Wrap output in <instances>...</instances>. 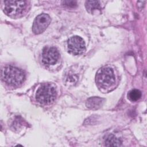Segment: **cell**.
Instances as JSON below:
<instances>
[{
    "label": "cell",
    "instance_id": "7",
    "mask_svg": "<svg viewBox=\"0 0 147 147\" xmlns=\"http://www.w3.org/2000/svg\"><path fill=\"white\" fill-rule=\"evenodd\" d=\"M59 58L58 50L53 47H47L42 50V61L47 65L55 64Z\"/></svg>",
    "mask_w": 147,
    "mask_h": 147
},
{
    "label": "cell",
    "instance_id": "2",
    "mask_svg": "<svg viewBox=\"0 0 147 147\" xmlns=\"http://www.w3.org/2000/svg\"><path fill=\"white\" fill-rule=\"evenodd\" d=\"M25 79V75L21 69L8 65L2 70V79L7 85L17 87L21 84Z\"/></svg>",
    "mask_w": 147,
    "mask_h": 147
},
{
    "label": "cell",
    "instance_id": "1",
    "mask_svg": "<svg viewBox=\"0 0 147 147\" xmlns=\"http://www.w3.org/2000/svg\"><path fill=\"white\" fill-rule=\"evenodd\" d=\"M96 84L102 91H109L113 89L116 83V77L113 68L103 67L100 68L95 75Z\"/></svg>",
    "mask_w": 147,
    "mask_h": 147
},
{
    "label": "cell",
    "instance_id": "11",
    "mask_svg": "<svg viewBox=\"0 0 147 147\" xmlns=\"http://www.w3.org/2000/svg\"><path fill=\"white\" fill-rule=\"evenodd\" d=\"M78 75L76 74L73 72V71H70L67 74H66L64 78L65 83H66V84H68L69 86H74L75 84H76L78 82Z\"/></svg>",
    "mask_w": 147,
    "mask_h": 147
},
{
    "label": "cell",
    "instance_id": "9",
    "mask_svg": "<svg viewBox=\"0 0 147 147\" xmlns=\"http://www.w3.org/2000/svg\"><path fill=\"white\" fill-rule=\"evenodd\" d=\"M105 145L107 146H118L122 144L121 138L114 134H110L106 136L105 140Z\"/></svg>",
    "mask_w": 147,
    "mask_h": 147
},
{
    "label": "cell",
    "instance_id": "3",
    "mask_svg": "<svg viewBox=\"0 0 147 147\" xmlns=\"http://www.w3.org/2000/svg\"><path fill=\"white\" fill-rule=\"evenodd\" d=\"M29 2L26 1H4V13L10 17L18 18L23 15L28 9Z\"/></svg>",
    "mask_w": 147,
    "mask_h": 147
},
{
    "label": "cell",
    "instance_id": "6",
    "mask_svg": "<svg viewBox=\"0 0 147 147\" xmlns=\"http://www.w3.org/2000/svg\"><path fill=\"white\" fill-rule=\"evenodd\" d=\"M51 17L45 13L37 16L34 19L32 26V31L36 34L42 33L51 23Z\"/></svg>",
    "mask_w": 147,
    "mask_h": 147
},
{
    "label": "cell",
    "instance_id": "4",
    "mask_svg": "<svg viewBox=\"0 0 147 147\" xmlns=\"http://www.w3.org/2000/svg\"><path fill=\"white\" fill-rule=\"evenodd\" d=\"M56 91L55 88L50 84L47 83L41 86L36 94V100L42 105L52 103L56 99Z\"/></svg>",
    "mask_w": 147,
    "mask_h": 147
},
{
    "label": "cell",
    "instance_id": "10",
    "mask_svg": "<svg viewBox=\"0 0 147 147\" xmlns=\"http://www.w3.org/2000/svg\"><path fill=\"white\" fill-rule=\"evenodd\" d=\"M85 6L87 10L91 14L96 10H101L100 4L98 1H87L85 2Z\"/></svg>",
    "mask_w": 147,
    "mask_h": 147
},
{
    "label": "cell",
    "instance_id": "8",
    "mask_svg": "<svg viewBox=\"0 0 147 147\" xmlns=\"http://www.w3.org/2000/svg\"><path fill=\"white\" fill-rule=\"evenodd\" d=\"M105 99L98 96H92L89 98L86 102V106L92 110L99 109L103 104Z\"/></svg>",
    "mask_w": 147,
    "mask_h": 147
},
{
    "label": "cell",
    "instance_id": "5",
    "mask_svg": "<svg viewBox=\"0 0 147 147\" xmlns=\"http://www.w3.org/2000/svg\"><path fill=\"white\" fill-rule=\"evenodd\" d=\"M68 52L74 55H80L86 51L85 42L83 39L78 36H74L69 38L67 41Z\"/></svg>",
    "mask_w": 147,
    "mask_h": 147
},
{
    "label": "cell",
    "instance_id": "13",
    "mask_svg": "<svg viewBox=\"0 0 147 147\" xmlns=\"http://www.w3.org/2000/svg\"><path fill=\"white\" fill-rule=\"evenodd\" d=\"M72 2V1H64L63 2V4L65 6H72V7H74V6H76L77 4H76V2L74 1L73 3L71 4V3Z\"/></svg>",
    "mask_w": 147,
    "mask_h": 147
},
{
    "label": "cell",
    "instance_id": "12",
    "mask_svg": "<svg viewBox=\"0 0 147 147\" xmlns=\"http://www.w3.org/2000/svg\"><path fill=\"white\" fill-rule=\"evenodd\" d=\"M141 92L137 89H133L130 90L127 94V97L129 100L133 102L137 101L141 97Z\"/></svg>",
    "mask_w": 147,
    "mask_h": 147
}]
</instances>
